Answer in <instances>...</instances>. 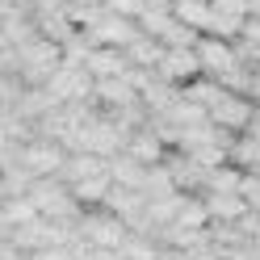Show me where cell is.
Here are the masks:
<instances>
[{
  "mask_svg": "<svg viewBox=\"0 0 260 260\" xmlns=\"http://www.w3.org/2000/svg\"><path fill=\"white\" fill-rule=\"evenodd\" d=\"M25 198L34 202V210H38L42 218H55V222H76L80 210H84L59 176H34V185H29Z\"/></svg>",
  "mask_w": 260,
  "mask_h": 260,
  "instance_id": "cell-1",
  "label": "cell"
},
{
  "mask_svg": "<svg viewBox=\"0 0 260 260\" xmlns=\"http://www.w3.org/2000/svg\"><path fill=\"white\" fill-rule=\"evenodd\" d=\"M59 59H63L59 42L42 38V34H34L29 42H21L17 46V76H21V84H46L51 72L59 68Z\"/></svg>",
  "mask_w": 260,
  "mask_h": 260,
  "instance_id": "cell-2",
  "label": "cell"
},
{
  "mask_svg": "<svg viewBox=\"0 0 260 260\" xmlns=\"http://www.w3.org/2000/svg\"><path fill=\"white\" fill-rule=\"evenodd\" d=\"M63 143L59 139H46V135H29L13 147V159L29 172V176H59V164H63Z\"/></svg>",
  "mask_w": 260,
  "mask_h": 260,
  "instance_id": "cell-3",
  "label": "cell"
},
{
  "mask_svg": "<svg viewBox=\"0 0 260 260\" xmlns=\"http://www.w3.org/2000/svg\"><path fill=\"white\" fill-rule=\"evenodd\" d=\"M76 231L84 235L92 248H122V239L130 235V226L113 214V210H105V206H84L80 218H76Z\"/></svg>",
  "mask_w": 260,
  "mask_h": 260,
  "instance_id": "cell-4",
  "label": "cell"
},
{
  "mask_svg": "<svg viewBox=\"0 0 260 260\" xmlns=\"http://www.w3.org/2000/svg\"><path fill=\"white\" fill-rule=\"evenodd\" d=\"M46 92H51L59 105L63 101H92V72L84 63H76V59H59V68L46 80Z\"/></svg>",
  "mask_w": 260,
  "mask_h": 260,
  "instance_id": "cell-5",
  "label": "cell"
},
{
  "mask_svg": "<svg viewBox=\"0 0 260 260\" xmlns=\"http://www.w3.org/2000/svg\"><path fill=\"white\" fill-rule=\"evenodd\" d=\"M252 109H256V105H252V96H248V92H231V88H226L218 101L206 109V118L214 122V126H222V130H231V135H239V130L248 126Z\"/></svg>",
  "mask_w": 260,
  "mask_h": 260,
  "instance_id": "cell-6",
  "label": "cell"
},
{
  "mask_svg": "<svg viewBox=\"0 0 260 260\" xmlns=\"http://www.w3.org/2000/svg\"><path fill=\"white\" fill-rule=\"evenodd\" d=\"M159 164L168 168V176H172L176 193H202V185H206V168H202V164H198V159H193L189 151H181V147H168Z\"/></svg>",
  "mask_w": 260,
  "mask_h": 260,
  "instance_id": "cell-7",
  "label": "cell"
},
{
  "mask_svg": "<svg viewBox=\"0 0 260 260\" xmlns=\"http://www.w3.org/2000/svg\"><path fill=\"white\" fill-rule=\"evenodd\" d=\"M155 72L181 88V84H189L193 76H202V63H198V55H193V46H164V55H159Z\"/></svg>",
  "mask_w": 260,
  "mask_h": 260,
  "instance_id": "cell-8",
  "label": "cell"
},
{
  "mask_svg": "<svg viewBox=\"0 0 260 260\" xmlns=\"http://www.w3.org/2000/svg\"><path fill=\"white\" fill-rule=\"evenodd\" d=\"M122 151L126 155H135L139 159V164H159V159H164V143H159L155 139V130L147 126V122H143V126H135V130H130V135H126V143H122Z\"/></svg>",
  "mask_w": 260,
  "mask_h": 260,
  "instance_id": "cell-9",
  "label": "cell"
},
{
  "mask_svg": "<svg viewBox=\"0 0 260 260\" xmlns=\"http://www.w3.org/2000/svg\"><path fill=\"white\" fill-rule=\"evenodd\" d=\"M202 202H206L210 222H235V218L248 214V198L243 193H210V189H202Z\"/></svg>",
  "mask_w": 260,
  "mask_h": 260,
  "instance_id": "cell-10",
  "label": "cell"
},
{
  "mask_svg": "<svg viewBox=\"0 0 260 260\" xmlns=\"http://www.w3.org/2000/svg\"><path fill=\"white\" fill-rule=\"evenodd\" d=\"M168 226H172V231H202V226H210L202 193H181V198H176V214H172Z\"/></svg>",
  "mask_w": 260,
  "mask_h": 260,
  "instance_id": "cell-11",
  "label": "cell"
},
{
  "mask_svg": "<svg viewBox=\"0 0 260 260\" xmlns=\"http://www.w3.org/2000/svg\"><path fill=\"white\" fill-rule=\"evenodd\" d=\"M122 55H126V63L130 68H147V72H155V63H159V55H164V42L159 38H151V34H139L130 38L126 46H122Z\"/></svg>",
  "mask_w": 260,
  "mask_h": 260,
  "instance_id": "cell-12",
  "label": "cell"
},
{
  "mask_svg": "<svg viewBox=\"0 0 260 260\" xmlns=\"http://www.w3.org/2000/svg\"><path fill=\"white\" fill-rule=\"evenodd\" d=\"M226 159L239 168V172H260V139L256 135H231V143H226Z\"/></svg>",
  "mask_w": 260,
  "mask_h": 260,
  "instance_id": "cell-13",
  "label": "cell"
},
{
  "mask_svg": "<svg viewBox=\"0 0 260 260\" xmlns=\"http://www.w3.org/2000/svg\"><path fill=\"white\" fill-rule=\"evenodd\" d=\"M84 68L92 72V80H105V76H122L130 63H126V55L118 51V46H92L88 59H84Z\"/></svg>",
  "mask_w": 260,
  "mask_h": 260,
  "instance_id": "cell-14",
  "label": "cell"
},
{
  "mask_svg": "<svg viewBox=\"0 0 260 260\" xmlns=\"http://www.w3.org/2000/svg\"><path fill=\"white\" fill-rule=\"evenodd\" d=\"M109 168L105 172H92V176H80V181H72L68 189H72V198L80 202V206H101L105 202V193H109Z\"/></svg>",
  "mask_w": 260,
  "mask_h": 260,
  "instance_id": "cell-15",
  "label": "cell"
},
{
  "mask_svg": "<svg viewBox=\"0 0 260 260\" xmlns=\"http://www.w3.org/2000/svg\"><path fill=\"white\" fill-rule=\"evenodd\" d=\"M172 17L185 21L189 29H198V34H206L210 17H214V9H210V0H172Z\"/></svg>",
  "mask_w": 260,
  "mask_h": 260,
  "instance_id": "cell-16",
  "label": "cell"
},
{
  "mask_svg": "<svg viewBox=\"0 0 260 260\" xmlns=\"http://www.w3.org/2000/svg\"><path fill=\"white\" fill-rule=\"evenodd\" d=\"M243 176H248V172H239L231 159H226V164H218V168L206 172V185L202 189H210V193H239L243 189Z\"/></svg>",
  "mask_w": 260,
  "mask_h": 260,
  "instance_id": "cell-17",
  "label": "cell"
},
{
  "mask_svg": "<svg viewBox=\"0 0 260 260\" xmlns=\"http://www.w3.org/2000/svg\"><path fill=\"white\" fill-rule=\"evenodd\" d=\"M29 185H34V176H29L17 159H9V164H0V193L5 198H25Z\"/></svg>",
  "mask_w": 260,
  "mask_h": 260,
  "instance_id": "cell-18",
  "label": "cell"
},
{
  "mask_svg": "<svg viewBox=\"0 0 260 260\" xmlns=\"http://www.w3.org/2000/svg\"><path fill=\"white\" fill-rule=\"evenodd\" d=\"M34 214H38V210H34L29 198H5V202H0V218H5L9 226H17V222L34 218Z\"/></svg>",
  "mask_w": 260,
  "mask_h": 260,
  "instance_id": "cell-19",
  "label": "cell"
},
{
  "mask_svg": "<svg viewBox=\"0 0 260 260\" xmlns=\"http://www.w3.org/2000/svg\"><path fill=\"white\" fill-rule=\"evenodd\" d=\"M109 13H122V17H139L143 13V0H105Z\"/></svg>",
  "mask_w": 260,
  "mask_h": 260,
  "instance_id": "cell-20",
  "label": "cell"
},
{
  "mask_svg": "<svg viewBox=\"0 0 260 260\" xmlns=\"http://www.w3.org/2000/svg\"><path fill=\"white\" fill-rule=\"evenodd\" d=\"M239 38H248V42H256V46H260V13H248V17H243Z\"/></svg>",
  "mask_w": 260,
  "mask_h": 260,
  "instance_id": "cell-21",
  "label": "cell"
},
{
  "mask_svg": "<svg viewBox=\"0 0 260 260\" xmlns=\"http://www.w3.org/2000/svg\"><path fill=\"white\" fill-rule=\"evenodd\" d=\"M155 260H193L185 248H172V243H159V252H155Z\"/></svg>",
  "mask_w": 260,
  "mask_h": 260,
  "instance_id": "cell-22",
  "label": "cell"
},
{
  "mask_svg": "<svg viewBox=\"0 0 260 260\" xmlns=\"http://www.w3.org/2000/svg\"><path fill=\"white\" fill-rule=\"evenodd\" d=\"M25 252H17V248H13V243H9V235L5 239H0V260H21Z\"/></svg>",
  "mask_w": 260,
  "mask_h": 260,
  "instance_id": "cell-23",
  "label": "cell"
},
{
  "mask_svg": "<svg viewBox=\"0 0 260 260\" xmlns=\"http://www.w3.org/2000/svg\"><path fill=\"white\" fill-rule=\"evenodd\" d=\"M0 202H5V193H0Z\"/></svg>",
  "mask_w": 260,
  "mask_h": 260,
  "instance_id": "cell-24",
  "label": "cell"
},
{
  "mask_svg": "<svg viewBox=\"0 0 260 260\" xmlns=\"http://www.w3.org/2000/svg\"><path fill=\"white\" fill-rule=\"evenodd\" d=\"M218 260H222V256H218Z\"/></svg>",
  "mask_w": 260,
  "mask_h": 260,
  "instance_id": "cell-25",
  "label": "cell"
}]
</instances>
